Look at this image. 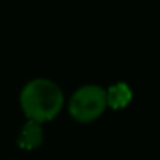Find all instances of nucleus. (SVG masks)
<instances>
[{"label":"nucleus","instance_id":"obj_1","mask_svg":"<svg viewBox=\"0 0 160 160\" xmlns=\"http://www.w3.org/2000/svg\"><path fill=\"white\" fill-rule=\"evenodd\" d=\"M19 102L27 119L42 124L58 116L64 104V94L52 80L33 78L22 88Z\"/></svg>","mask_w":160,"mask_h":160},{"label":"nucleus","instance_id":"obj_2","mask_svg":"<svg viewBox=\"0 0 160 160\" xmlns=\"http://www.w3.org/2000/svg\"><path fill=\"white\" fill-rule=\"evenodd\" d=\"M107 107V90L99 85L80 87L69 99V115L78 122L98 119Z\"/></svg>","mask_w":160,"mask_h":160},{"label":"nucleus","instance_id":"obj_3","mask_svg":"<svg viewBox=\"0 0 160 160\" xmlns=\"http://www.w3.org/2000/svg\"><path fill=\"white\" fill-rule=\"evenodd\" d=\"M44 141V129L42 124L33 119H27L18 135V146L24 151H33L39 148Z\"/></svg>","mask_w":160,"mask_h":160},{"label":"nucleus","instance_id":"obj_4","mask_svg":"<svg viewBox=\"0 0 160 160\" xmlns=\"http://www.w3.org/2000/svg\"><path fill=\"white\" fill-rule=\"evenodd\" d=\"M132 96L133 93L126 82H118L112 85L110 88H107V102H108V107H112L113 110L126 108L130 104Z\"/></svg>","mask_w":160,"mask_h":160}]
</instances>
